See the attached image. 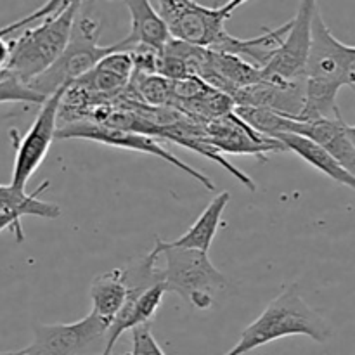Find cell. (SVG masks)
Masks as SVG:
<instances>
[{"label":"cell","instance_id":"6da1fadb","mask_svg":"<svg viewBox=\"0 0 355 355\" xmlns=\"http://www.w3.org/2000/svg\"><path fill=\"white\" fill-rule=\"evenodd\" d=\"M355 85V49L340 42L322 19L319 6L312 14L311 49L304 76V110L298 120L340 116L336 97L342 87Z\"/></svg>","mask_w":355,"mask_h":355},{"label":"cell","instance_id":"ffe728a7","mask_svg":"<svg viewBox=\"0 0 355 355\" xmlns=\"http://www.w3.org/2000/svg\"><path fill=\"white\" fill-rule=\"evenodd\" d=\"M44 97L38 96L37 92L30 89L28 85L21 83L14 76L0 82V104L3 103H33L42 104Z\"/></svg>","mask_w":355,"mask_h":355},{"label":"cell","instance_id":"3957f363","mask_svg":"<svg viewBox=\"0 0 355 355\" xmlns=\"http://www.w3.org/2000/svg\"><path fill=\"white\" fill-rule=\"evenodd\" d=\"M82 3L80 0H62L55 12L37 26L24 28L19 37L10 40L7 71L24 85L47 71L66 49Z\"/></svg>","mask_w":355,"mask_h":355},{"label":"cell","instance_id":"9a60e30c","mask_svg":"<svg viewBox=\"0 0 355 355\" xmlns=\"http://www.w3.org/2000/svg\"><path fill=\"white\" fill-rule=\"evenodd\" d=\"M291 28V19L286 24H281L274 30H263V33L257 35L252 38H236L231 33L214 49V52H222V54L236 55L241 61L248 62L253 68L262 71L270 59L274 58L279 47L283 45L288 31Z\"/></svg>","mask_w":355,"mask_h":355},{"label":"cell","instance_id":"5b68a950","mask_svg":"<svg viewBox=\"0 0 355 355\" xmlns=\"http://www.w3.org/2000/svg\"><path fill=\"white\" fill-rule=\"evenodd\" d=\"M156 246L159 255L165 257L163 283L166 291L177 293L194 309L208 311L214 305V291L227 286V279L211 263L208 253L177 248L159 238H156Z\"/></svg>","mask_w":355,"mask_h":355},{"label":"cell","instance_id":"8fae6325","mask_svg":"<svg viewBox=\"0 0 355 355\" xmlns=\"http://www.w3.org/2000/svg\"><path fill=\"white\" fill-rule=\"evenodd\" d=\"M277 134H295L309 139L329 153L347 172L355 168V128L340 116L321 120H291L281 116ZM272 135V137H274Z\"/></svg>","mask_w":355,"mask_h":355},{"label":"cell","instance_id":"7402d4cb","mask_svg":"<svg viewBox=\"0 0 355 355\" xmlns=\"http://www.w3.org/2000/svg\"><path fill=\"white\" fill-rule=\"evenodd\" d=\"M6 229H9V231L14 232L17 243L24 241V232H23V225H21V220H17V218L12 217V215L0 214V232L6 231Z\"/></svg>","mask_w":355,"mask_h":355},{"label":"cell","instance_id":"7c38bea8","mask_svg":"<svg viewBox=\"0 0 355 355\" xmlns=\"http://www.w3.org/2000/svg\"><path fill=\"white\" fill-rule=\"evenodd\" d=\"M205 134L208 142L224 155H248L266 162L270 153H284V146L279 141L267 135L259 134L250 125H246L241 118L234 114V111L224 114L220 118L203 123Z\"/></svg>","mask_w":355,"mask_h":355},{"label":"cell","instance_id":"2e32d148","mask_svg":"<svg viewBox=\"0 0 355 355\" xmlns=\"http://www.w3.org/2000/svg\"><path fill=\"white\" fill-rule=\"evenodd\" d=\"M89 295L90 304H92L90 314L99 318L101 321L110 326L113 319L116 318L118 312L121 311V307H123L128 295L123 267L107 270V272L94 277Z\"/></svg>","mask_w":355,"mask_h":355},{"label":"cell","instance_id":"ac0fdd59","mask_svg":"<svg viewBox=\"0 0 355 355\" xmlns=\"http://www.w3.org/2000/svg\"><path fill=\"white\" fill-rule=\"evenodd\" d=\"M229 203H231V194L227 191L217 194L208 203V207L201 211L200 217L194 220V224L175 241H168V245L177 246V248L198 250V252L208 253L215 239V234L218 231V225H220L222 214H224Z\"/></svg>","mask_w":355,"mask_h":355},{"label":"cell","instance_id":"52a82bcc","mask_svg":"<svg viewBox=\"0 0 355 355\" xmlns=\"http://www.w3.org/2000/svg\"><path fill=\"white\" fill-rule=\"evenodd\" d=\"M55 139H58V141H62V139H83V141L99 142V144L111 146V148H121L127 149V151H137L149 156H156V158L165 159L166 163L175 166L177 170H182L184 173L193 177L196 182H200L201 186L207 187L208 191H215V184L210 177L205 175L203 172L193 168V166L187 165L186 162L177 158V156L173 155V153H170L158 139L149 137V135L137 134V132L130 130H120V128L104 127V125L87 123V121H78V123H69L58 127V130H55Z\"/></svg>","mask_w":355,"mask_h":355},{"label":"cell","instance_id":"8992f818","mask_svg":"<svg viewBox=\"0 0 355 355\" xmlns=\"http://www.w3.org/2000/svg\"><path fill=\"white\" fill-rule=\"evenodd\" d=\"M155 9L165 21L173 40L214 51L229 35L225 23L243 0H231L220 7H207L194 0H159Z\"/></svg>","mask_w":355,"mask_h":355},{"label":"cell","instance_id":"4fadbf2b","mask_svg":"<svg viewBox=\"0 0 355 355\" xmlns=\"http://www.w3.org/2000/svg\"><path fill=\"white\" fill-rule=\"evenodd\" d=\"M165 293V283H158L142 291L128 290L123 307H121V311L118 312L116 318L113 319V322L107 328L104 349L101 355L113 354L114 345H116V342L121 338L123 333L139 328V326L149 324L151 319L156 315V312H158V309L162 307Z\"/></svg>","mask_w":355,"mask_h":355},{"label":"cell","instance_id":"44dd1931","mask_svg":"<svg viewBox=\"0 0 355 355\" xmlns=\"http://www.w3.org/2000/svg\"><path fill=\"white\" fill-rule=\"evenodd\" d=\"M132 331V350L127 355H166L153 336L151 326H139Z\"/></svg>","mask_w":355,"mask_h":355},{"label":"cell","instance_id":"cb8c5ba5","mask_svg":"<svg viewBox=\"0 0 355 355\" xmlns=\"http://www.w3.org/2000/svg\"><path fill=\"white\" fill-rule=\"evenodd\" d=\"M0 355H19V354H17V350H14V352H0Z\"/></svg>","mask_w":355,"mask_h":355},{"label":"cell","instance_id":"603a6c76","mask_svg":"<svg viewBox=\"0 0 355 355\" xmlns=\"http://www.w3.org/2000/svg\"><path fill=\"white\" fill-rule=\"evenodd\" d=\"M10 73L7 71V69H0V82H3V80H7V78H10Z\"/></svg>","mask_w":355,"mask_h":355},{"label":"cell","instance_id":"7a4b0ae2","mask_svg":"<svg viewBox=\"0 0 355 355\" xmlns=\"http://www.w3.org/2000/svg\"><path fill=\"white\" fill-rule=\"evenodd\" d=\"M286 336H307L318 343L328 342L331 336V326L302 298L297 283L284 288L224 355H245Z\"/></svg>","mask_w":355,"mask_h":355},{"label":"cell","instance_id":"e0dca14e","mask_svg":"<svg viewBox=\"0 0 355 355\" xmlns=\"http://www.w3.org/2000/svg\"><path fill=\"white\" fill-rule=\"evenodd\" d=\"M272 139L279 141L286 151H291L297 156H300L304 162H307L309 165H312L315 170H319L321 173L328 175L329 179L335 180V182L350 187V189L355 187L354 173L347 172V170L343 168L326 149H322L321 146H318L315 142L295 134H277L274 135Z\"/></svg>","mask_w":355,"mask_h":355},{"label":"cell","instance_id":"277c9868","mask_svg":"<svg viewBox=\"0 0 355 355\" xmlns=\"http://www.w3.org/2000/svg\"><path fill=\"white\" fill-rule=\"evenodd\" d=\"M101 37V23L94 17L78 16L75 17L69 40L66 44V49L59 55L58 61L28 83L33 92L47 99L59 89L71 85L75 80L82 78L83 75L96 68L106 55L113 52H120V47L116 44L111 45H99Z\"/></svg>","mask_w":355,"mask_h":355},{"label":"cell","instance_id":"30bf717a","mask_svg":"<svg viewBox=\"0 0 355 355\" xmlns=\"http://www.w3.org/2000/svg\"><path fill=\"white\" fill-rule=\"evenodd\" d=\"M318 2L304 0L291 19V28L279 51L262 69V78L274 82H304L311 49V23Z\"/></svg>","mask_w":355,"mask_h":355},{"label":"cell","instance_id":"ba28073f","mask_svg":"<svg viewBox=\"0 0 355 355\" xmlns=\"http://www.w3.org/2000/svg\"><path fill=\"white\" fill-rule=\"evenodd\" d=\"M107 328L106 322L92 314L68 324H37L33 328V342L17 350V354L89 355L96 349H104Z\"/></svg>","mask_w":355,"mask_h":355},{"label":"cell","instance_id":"d6986e66","mask_svg":"<svg viewBox=\"0 0 355 355\" xmlns=\"http://www.w3.org/2000/svg\"><path fill=\"white\" fill-rule=\"evenodd\" d=\"M49 187V180H44L31 194L26 191H17L9 184H0V214L12 215L17 220L23 217H40V218H58L61 217V208L51 201L40 200V194Z\"/></svg>","mask_w":355,"mask_h":355},{"label":"cell","instance_id":"d4e9b609","mask_svg":"<svg viewBox=\"0 0 355 355\" xmlns=\"http://www.w3.org/2000/svg\"><path fill=\"white\" fill-rule=\"evenodd\" d=\"M111 355H113V354H111Z\"/></svg>","mask_w":355,"mask_h":355},{"label":"cell","instance_id":"9c48e42d","mask_svg":"<svg viewBox=\"0 0 355 355\" xmlns=\"http://www.w3.org/2000/svg\"><path fill=\"white\" fill-rule=\"evenodd\" d=\"M64 89H59L52 96L42 103L40 111L37 118L31 123L30 130L23 135L17 142L16 158H14L12 166V179H10V187L17 191L26 189L28 180L33 177L38 166L44 163L52 142L55 141V130H58V111L61 97L64 94Z\"/></svg>","mask_w":355,"mask_h":355},{"label":"cell","instance_id":"5bb4252c","mask_svg":"<svg viewBox=\"0 0 355 355\" xmlns=\"http://www.w3.org/2000/svg\"><path fill=\"white\" fill-rule=\"evenodd\" d=\"M130 12V31L125 38L118 42L120 52H132L135 49H149V51L162 54L166 44L172 40L165 21L159 17L149 0H130L125 2Z\"/></svg>","mask_w":355,"mask_h":355}]
</instances>
